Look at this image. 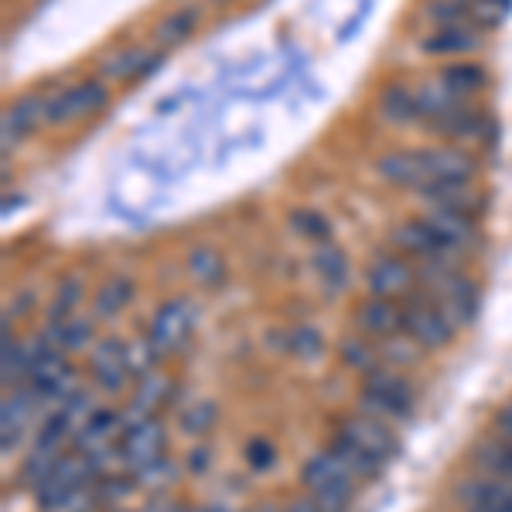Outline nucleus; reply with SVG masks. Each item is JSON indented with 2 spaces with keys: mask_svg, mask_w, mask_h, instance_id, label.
<instances>
[{
  "mask_svg": "<svg viewBox=\"0 0 512 512\" xmlns=\"http://www.w3.org/2000/svg\"><path fill=\"white\" fill-rule=\"evenodd\" d=\"M420 280L424 291L434 297L437 308L451 318L454 328L468 325L478 311V291L475 284L458 270V263H420Z\"/></svg>",
  "mask_w": 512,
  "mask_h": 512,
  "instance_id": "nucleus-1",
  "label": "nucleus"
},
{
  "mask_svg": "<svg viewBox=\"0 0 512 512\" xmlns=\"http://www.w3.org/2000/svg\"><path fill=\"white\" fill-rule=\"evenodd\" d=\"M301 485L325 512H349V502L359 482H355L349 475V468H345L332 451H318L304 461Z\"/></svg>",
  "mask_w": 512,
  "mask_h": 512,
  "instance_id": "nucleus-2",
  "label": "nucleus"
},
{
  "mask_svg": "<svg viewBox=\"0 0 512 512\" xmlns=\"http://www.w3.org/2000/svg\"><path fill=\"white\" fill-rule=\"evenodd\" d=\"M362 414L379 420H403L414 410V386L393 369H373L366 373V390L359 400Z\"/></svg>",
  "mask_w": 512,
  "mask_h": 512,
  "instance_id": "nucleus-3",
  "label": "nucleus"
},
{
  "mask_svg": "<svg viewBox=\"0 0 512 512\" xmlns=\"http://www.w3.org/2000/svg\"><path fill=\"white\" fill-rule=\"evenodd\" d=\"M403 308V332H407L424 352H437L454 338L451 318L437 308V301L427 291H414L407 301H400Z\"/></svg>",
  "mask_w": 512,
  "mask_h": 512,
  "instance_id": "nucleus-4",
  "label": "nucleus"
},
{
  "mask_svg": "<svg viewBox=\"0 0 512 512\" xmlns=\"http://www.w3.org/2000/svg\"><path fill=\"white\" fill-rule=\"evenodd\" d=\"M338 437L355 444V448L366 454V458H373L379 468H383L386 461L400 451V444H396V434L390 431V424H386V420H379V417H369V414L345 417L342 427H338Z\"/></svg>",
  "mask_w": 512,
  "mask_h": 512,
  "instance_id": "nucleus-5",
  "label": "nucleus"
},
{
  "mask_svg": "<svg viewBox=\"0 0 512 512\" xmlns=\"http://www.w3.org/2000/svg\"><path fill=\"white\" fill-rule=\"evenodd\" d=\"M89 478H93V472H89V461L82 458V454H62L59 461H55V468L48 472L41 482L35 485V499L41 509L55 506V502L69 499L72 492L86 489Z\"/></svg>",
  "mask_w": 512,
  "mask_h": 512,
  "instance_id": "nucleus-6",
  "label": "nucleus"
},
{
  "mask_svg": "<svg viewBox=\"0 0 512 512\" xmlns=\"http://www.w3.org/2000/svg\"><path fill=\"white\" fill-rule=\"evenodd\" d=\"M164 444H168V434H164V424L158 417H144L137 424H130L123 431V441H120V454H123V465L134 468H147L151 461L164 458Z\"/></svg>",
  "mask_w": 512,
  "mask_h": 512,
  "instance_id": "nucleus-7",
  "label": "nucleus"
},
{
  "mask_svg": "<svg viewBox=\"0 0 512 512\" xmlns=\"http://www.w3.org/2000/svg\"><path fill=\"white\" fill-rule=\"evenodd\" d=\"M465 512H512V478L472 475L454 492Z\"/></svg>",
  "mask_w": 512,
  "mask_h": 512,
  "instance_id": "nucleus-8",
  "label": "nucleus"
},
{
  "mask_svg": "<svg viewBox=\"0 0 512 512\" xmlns=\"http://www.w3.org/2000/svg\"><path fill=\"white\" fill-rule=\"evenodd\" d=\"M192 325H195L192 304L178 297V301L161 304V311L151 321V335H147V338H151V345L161 352V359H164V355L178 352L181 345L192 338Z\"/></svg>",
  "mask_w": 512,
  "mask_h": 512,
  "instance_id": "nucleus-9",
  "label": "nucleus"
},
{
  "mask_svg": "<svg viewBox=\"0 0 512 512\" xmlns=\"http://www.w3.org/2000/svg\"><path fill=\"white\" fill-rule=\"evenodd\" d=\"M369 294L373 297H386V301H407L410 294L420 291L417 287V270L410 267L403 256H379L373 260L366 274Z\"/></svg>",
  "mask_w": 512,
  "mask_h": 512,
  "instance_id": "nucleus-10",
  "label": "nucleus"
},
{
  "mask_svg": "<svg viewBox=\"0 0 512 512\" xmlns=\"http://www.w3.org/2000/svg\"><path fill=\"white\" fill-rule=\"evenodd\" d=\"M89 373L103 393H120L123 383L134 376L127 362V342L123 338H99L89 352Z\"/></svg>",
  "mask_w": 512,
  "mask_h": 512,
  "instance_id": "nucleus-11",
  "label": "nucleus"
},
{
  "mask_svg": "<svg viewBox=\"0 0 512 512\" xmlns=\"http://www.w3.org/2000/svg\"><path fill=\"white\" fill-rule=\"evenodd\" d=\"M393 239H396V250L414 256V260H420V263H458V253H454L451 246L434 233L427 219L403 222Z\"/></svg>",
  "mask_w": 512,
  "mask_h": 512,
  "instance_id": "nucleus-12",
  "label": "nucleus"
},
{
  "mask_svg": "<svg viewBox=\"0 0 512 512\" xmlns=\"http://www.w3.org/2000/svg\"><path fill=\"white\" fill-rule=\"evenodd\" d=\"M103 103H106V89H103V82H96V79L79 82V86L65 89V93L48 96V113H45V123H52V127H62V123L79 120V117H86V113L99 110V106H103Z\"/></svg>",
  "mask_w": 512,
  "mask_h": 512,
  "instance_id": "nucleus-13",
  "label": "nucleus"
},
{
  "mask_svg": "<svg viewBox=\"0 0 512 512\" xmlns=\"http://www.w3.org/2000/svg\"><path fill=\"white\" fill-rule=\"evenodd\" d=\"M417 158H420V171H424V185H437V181H472L475 175V161L465 151H458V147L417 151Z\"/></svg>",
  "mask_w": 512,
  "mask_h": 512,
  "instance_id": "nucleus-14",
  "label": "nucleus"
},
{
  "mask_svg": "<svg viewBox=\"0 0 512 512\" xmlns=\"http://www.w3.org/2000/svg\"><path fill=\"white\" fill-rule=\"evenodd\" d=\"M355 325H359L362 335L369 338H386L403 332V308L400 301H386V297H369L359 311H355Z\"/></svg>",
  "mask_w": 512,
  "mask_h": 512,
  "instance_id": "nucleus-15",
  "label": "nucleus"
},
{
  "mask_svg": "<svg viewBox=\"0 0 512 512\" xmlns=\"http://www.w3.org/2000/svg\"><path fill=\"white\" fill-rule=\"evenodd\" d=\"M117 434H123V414L110 407H96L93 417L82 424V431L76 434V451L79 454H93L103 448H113Z\"/></svg>",
  "mask_w": 512,
  "mask_h": 512,
  "instance_id": "nucleus-16",
  "label": "nucleus"
},
{
  "mask_svg": "<svg viewBox=\"0 0 512 512\" xmlns=\"http://www.w3.org/2000/svg\"><path fill=\"white\" fill-rule=\"evenodd\" d=\"M45 113H48V99H41V96H24L21 103H14L11 110L4 113V154L11 151L18 140L31 134V130L45 120Z\"/></svg>",
  "mask_w": 512,
  "mask_h": 512,
  "instance_id": "nucleus-17",
  "label": "nucleus"
},
{
  "mask_svg": "<svg viewBox=\"0 0 512 512\" xmlns=\"http://www.w3.org/2000/svg\"><path fill=\"white\" fill-rule=\"evenodd\" d=\"M427 222H431L434 233L441 236L458 256L475 243V222H472V216H465V212L431 209V212H427Z\"/></svg>",
  "mask_w": 512,
  "mask_h": 512,
  "instance_id": "nucleus-18",
  "label": "nucleus"
},
{
  "mask_svg": "<svg viewBox=\"0 0 512 512\" xmlns=\"http://www.w3.org/2000/svg\"><path fill=\"white\" fill-rule=\"evenodd\" d=\"M35 403H38V396L31 393L28 386L14 390V396L4 400V424H0V431H4V454L21 441V431L28 427L31 414H35Z\"/></svg>",
  "mask_w": 512,
  "mask_h": 512,
  "instance_id": "nucleus-19",
  "label": "nucleus"
},
{
  "mask_svg": "<svg viewBox=\"0 0 512 512\" xmlns=\"http://www.w3.org/2000/svg\"><path fill=\"white\" fill-rule=\"evenodd\" d=\"M376 175L383 181H390L396 188H420L424 185V171H420L417 151H393L386 158H379Z\"/></svg>",
  "mask_w": 512,
  "mask_h": 512,
  "instance_id": "nucleus-20",
  "label": "nucleus"
},
{
  "mask_svg": "<svg viewBox=\"0 0 512 512\" xmlns=\"http://www.w3.org/2000/svg\"><path fill=\"white\" fill-rule=\"evenodd\" d=\"M478 45H482V38H478L472 24H451V28H437L420 48L427 55H461V52H475Z\"/></svg>",
  "mask_w": 512,
  "mask_h": 512,
  "instance_id": "nucleus-21",
  "label": "nucleus"
},
{
  "mask_svg": "<svg viewBox=\"0 0 512 512\" xmlns=\"http://www.w3.org/2000/svg\"><path fill=\"white\" fill-rule=\"evenodd\" d=\"M311 263H315V274L321 284H325L328 294L345 291V284H349V260H345V253L338 250V246H332V243L315 246Z\"/></svg>",
  "mask_w": 512,
  "mask_h": 512,
  "instance_id": "nucleus-22",
  "label": "nucleus"
},
{
  "mask_svg": "<svg viewBox=\"0 0 512 512\" xmlns=\"http://www.w3.org/2000/svg\"><path fill=\"white\" fill-rule=\"evenodd\" d=\"M45 338L59 352H79V349H86V345L93 342V321L79 318V315H72V318H65V321H52V325H48V332H45Z\"/></svg>",
  "mask_w": 512,
  "mask_h": 512,
  "instance_id": "nucleus-23",
  "label": "nucleus"
},
{
  "mask_svg": "<svg viewBox=\"0 0 512 512\" xmlns=\"http://www.w3.org/2000/svg\"><path fill=\"white\" fill-rule=\"evenodd\" d=\"M437 82H441V93L444 96L465 99V96H472V93H478V89L485 86V72L478 69V65L458 62V65H448Z\"/></svg>",
  "mask_w": 512,
  "mask_h": 512,
  "instance_id": "nucleus-24",
  "label": "nucleus"
},
{
  "mask_svg": "<svg viewBox=\"0 0 512 512\" xmlns=\"http://www.w3.org/2000/svg\"><path fill=\"white\" fill-rule=\"evenodd\" d=\"M130 297H134V284H130L127 277H113V280H106V284L96 291V301H93V318H99V321L117 318L120 311L130 304Z\"/></svg>",
  "mask_w": 512,
  "mask_h": 512,
  "instance_id": "nucleus-25",
  "label": "nucleus"
},
{
  "mask_svg": "<svg viewBox=\"0 0 512 512\" xmlns=\"http://www.w3.org/2000/svg\"><path fill=\"white\" fill-rule=\"evenodd\" d=\"M475 465L482 468V475H495V478H512V444L499 441V437H489L475 448Z\"/></svg>",
  "mask_w": 512,
  "mask_h": 512,
  "instance_id": "nucleus-26",
  "label": "nucleus"
},
{
  "mask_svg": "<svg viewBox=\"0 0 512 512\" xmlns=\"http://www.w3.org/2000/svg\"><path fill=\"white\" fill-rule=\"evenodd\" d=\"M154 65H158V55H154V52H147V48H127V52H120L117 59L106 62V76H113L120 82H130V79L147 76Z\"/></svg>",
  "mask_w": 512,
  "mask_h": 512,
  "instance_id": "nucleus-27",
  "label": "nucleus"
},
{
  "mask_svg": "<svg viewBox=\"0 0 512 512\" xmlns=\"http://www.w3.org/2000/svg\"><path fill=\"white\" fill-rule=\"evenodd\" d=\"M379 110H383V117L390 123H414L420 117V106H417V96L410 93V89L403 86H390L379 99Z\"/></svg>",
  "mask_w": 512,
  "mask_h": 512,
  "instance_id": "nucleus-28",
  "label": "nucleus"
},
{
  "mask_svg": "<svg viewBox=\"0 0 512 512\" xmlns=\"http://www.w3.org/2000/svg\"><path fill=\"white\" fill-rule=\"evenodd\" d=\"M335 454L338 461H342L345 468H349V475L355 478V482H366V478H376L379 472H383V468L376 465L373 458H366V454H362L359 448H355V444H349V441H342V437H332V448H328Z\"/></svg>",
  "mask_w": 512,
  "mask_h": 512,
  "instance_id": "nucleus-29",
  "label": "nucleus"
},
{
  "mask_svg": "<svg viewBox=\"0 0 512 512\" xmlns=\"http://www.w3.org/2000/svg\"><path fill=\"white\" fill-rule=\"evenodd\" d=\"M79 304H82V280L79 277H65L62 284L55 287L52 304H48V325H52V321L72 318Z\"/></svg>",
  "mask_w": 512,
  "mask_h": 512,
  "instance_id": "nucleus-30",
  "label": "nucleus"
},
{
  "mask_svg": "<svg viewBox=\"0 0 512 512\" xmlns=\"http://www.w3.org/2000/svg\"><path fill=\"white\" fill-rule=\"evenodd\" d=\"M420 352H424V349H420V345L407 332L379 338V355H383L386 362H393V366H407V362H414Z\"/></svg>",
  "mask_w": 512,
  "mask_h": 512,
  "instance_id": "nucleus-31",
  "label": "nucleus"
},
{
  "mask_svg": "<svg viewBox=\"0 0 512 512\" xmlns=\"http://www.w3.org/2000/svg\"><path fill=\"white\" fill-rule=\"evenodd\" d=\"M195 21H198V14L188 7V11H175V14H168V18L161 21V28H158V45H178L181 38H188L192 35V28H195Z\"/></svg>",
  "mask_w": 512,
  "mask_h": 512,
  "instance_id": "nucleus-32",
  "label": "nucleus"
},
{
  "mask_svg": "<svg viewBox=\"0 0 512 512\" xmlns=\"http://www.w3.org/2000/svg\"><path fill=\"white\" fill-rule=\"evenodd\" d=\"M188 274H192L202 287H216L222 280V260L212 250H195L188 256Z\"/></svg>",
  "mask_w": 512,
  "mask_h": 512,
  "instance_id": "nucleus-33",
  "label": "nucleus"
},
{
  "mask_svg": "<svg viewBox=\"0 0 512 512\" xmlns=\"http://www.w3.org/2000/svg\"><path fill=\"white\" fill-rule=\"evenodd\" d=\"M342 359H345V366L359 369V373L379 369V355L373 345H369V338H349V342H342Z\"/></svg>",
  "mask_w": 512,
  "mask_h": 512,
  "instance_id": "nucleus-34",
  "label": "nucleus"
},
{
  "mask_svg": "<svg viewBox=\"0 0 512 512\" xmlns=\"http://www.w3.org/2000/svg\"><path fill=\"white\" fill-rule=\"evenodd\" d=\"M175 472L178 468L168 461V454L158 461H151L147 468H140V472H134V482L144 485V489H168L171 482H175Z\"/></svg>",
  "mask_w": 512,
  "mask_h": 512,
  "instance_id": "nucleus-35",
  "label": "nucleus"
},
{
  "mask_svg": "<svg viewBox=\"0 0 512 512\" xmlns=\"http://www.w3.org/2000/svg\"><path fill=\"white\" fill-rule=\"evenodd\" d=\"M161 352L151 345V338H140V342H127V362H130V373L134 376H144L158 366Z\"/></svg>",
  "mask_w": 512,
  "mask_h": 512,
  "instance_id": "nucleus-36",
  "label": "nucleus"
},
{
  "mask_svg": "<svg viewBox=\"0 0 512 512\" xmlns=\"http://www.w3.org/2000/svg\"><path fill=\"white\" fill-rule=\"evenodd\" d=\"M465 7H468V18L485 24V28L499 24L509 14V0H465Z\"/></svg>",
  "mask_w": 512,
  "mask_h": 512,
  "instance_id": "nucleus-37",
  "label": "nucleus"
},
{
  "mask_svg": "<svg viewBox=\"0 0 512 512\" xmlns=\"http://www.w3.org/2000/svg\"><path fill=\"white\" fill-rule=\"evenodd\" d=\"M291 229H297L301 236H308V239H318V243H328V222L325 216H318V212H308V209H301V212H294L291 216Z\"/></svg>",
  "mask_w": 512,
  "mask_h": 512,
  "instance_id": "nucleus-38",
  "label": "nucleus"
},
{
  "mask_svg": "<svg viewBox=\"0 0 512 512\" xmlns=\"http://www.w3.org/2000/svg\"><path fill=\"white\" fill-rule=\"evenodd\" d=\"M212 424H216V407H212V403H198L195 410H188L185 414V431L188 434H202V431H209Z\"/></svg>",
  "mask_w": 512,
  "mask_h": 512,
  "instance_id": "nucleus-39",
  "label": "nucleus"
},
{
  "mask_svg": "<svg viewBox=\"0 0 512 512\" xmlns=\"http://www.w3.org/2000/svg\"><path fill=\"white\" fill-rule=\"evenodd\" d=\"M250 465L260 468V472H267V468L274 465V448H270L267 441H253L250 444Z\"/></svg>",
  "mask_w": 512,
  "mask_h": 512,
  "instance_id": "nucleus-40",
  "label": "nucleus"
},
{
  "mask_svg": "<svg viewBox=\"0 0 512 512\" xmlns=\"http://www.w3.org/2000/svg\"><path fill=\"white\" fill-rule=\"evenodd\" d=\"M492 434L499 437V441L512 444V403H509V407H502L499 414H495V420H492Z\"/></svg>",
  "mask_w": 512,
  "mask_h": 512,
  "instance_id": "nucleus-41",
  "label": "nucleus"
},
{
  "mask_svg": "<svg viewBox=\"0 0 512 512\" xmlns=\"http://www.w3.org/2000/svg\"><path fill=\"white\" fill-rule=\"evenodd\" d=\"M287 512H325V509H321L311 495H301V499H294L291 506H287Z\"/></svg>",
  "mask_w": 512,
  "mask_h": 512,
  "instance_id": "nucleus-42",
  "label": "nucleus"
},
{
  "mask_svg": "<svg viewBox=\"0 0 512 512\" xmlns=\"http://www.w3.org/2000/svg\"><path fill=\"white\" fill-rule=\"evenodd\" d=\"M260 512H287V509H280V506H274V502H267V506H260Z\"/></svg>",
  "mask_w": 512,
  "mask_h": 512,
  "instance_id": "nucleus-43",
  "label": "nucleus"
},
{
  "mask_svg": "<svg viewBox=\"0 0 512 512\" xmlns=\"http://www.w3.org/2000/svg\"><path fill=\"white\" fill-rule=\"evenodd\" d=\"M175 512H219V509H175Z\"/></svg>",
  "mask_w": 512,
  "mask_h": 512,
  "instance_id": "nucleus-44",
  "label": "nucleus"
}]
</instances>
